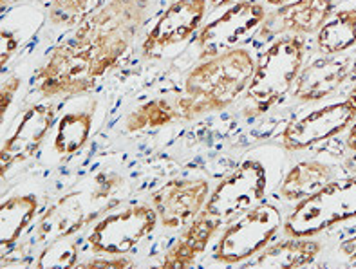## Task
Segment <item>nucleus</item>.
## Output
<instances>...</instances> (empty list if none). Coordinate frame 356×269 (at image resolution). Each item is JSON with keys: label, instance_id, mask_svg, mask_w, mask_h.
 Wrapping results in <instances>:
<instances>
[{"label": "nucleus", "instance_id": "412c9836", "mask_svg": "<svg viewBox=\"0 0 356 269\" xmlns=\"http://www.w3.org/2000/svg\"><path fill=\"white\" fill-rule=\"evenodd\" d=\"M318 51L327 56L343 53L356 45V11L342 9L331 15L330 20L316 33Z\"/></svg>", "mask_w": 356, "mask_h": 269}, {"label": "nucleus", "instance_id": "72a5a7b5", "mask_svg": "<svg viewBox=\"0 0 356 269\" xmlns=\"http://www.w3.org/2000/svg\"><path fill=\"white\" fill-rule=\"evenodd\" d=\"M349 98H351L353 101H355V104H356V81H355V83H353L351 90H349Z\"/></svg>", "mask_w": 356, "mask_h": 269}, {"label": "nucleus", "instance_id": "7ed1b4c3", "mask_svg": "<svg viewBox=\"0 0 356 269\" xmlns=\"http://www.w3.org/2000/svg\"><path fill=\"white\" fill-rule=\"evenodd\" d=\"M125 186L122 175L99 172L89 188L72 190L47 208L36 226L40 243H53L78 234L99 215L118 206V193Z\"/></svg>", "mask_w": 356, "mask_h": 269}, {"label": "nucleus", "instance_id": "1a4fd4ad", "mask_svg": "<svg viewBox=\"0 0 356 269\" xmlns=\"http://www.w3.org/2000/svg\"><path fill=\"white\" fill-rule=\"evenodd\" d=\"M266 168L255 159H248L232 175L217 184L208 197L203 213L219 220H230L257 206L266 192Z\"/></svg>", "mask_w": 356, "mask_h": 269}, {"label": "nucleus", "instance_id": "7c9ffc66", "mask_svg": "<svg viewBox=\"0 0 356 269\" xmlns=\"http://www.w3.org/2000/svg\"><path fill=\"white\" fill-rule=\"evenodd\" d=\"M346 166H348V170L351 172V175H356V152H355V156L349 157L348 163H346Z\"/></svg>", "mask_w": 356, "mask_h": 269}, {"label": "nucleus", "instance_id": "20e7f679", "mask_svg": "<svg viewBox=\"0 0 356 269\" xmlns=\"http://www.w3.org/2000/svg\"><path fill=\"white\" fill-rule=\"evenodd\" d=\"M304 60V42L297 36H284L270 45L255 65L246 95L255 105L253 114L266 113L288 95L298 78Z\"/></svg>", "mask_w": 356, "mask_h": 269}, {"label": "nucleus", "instance_id": "423d86ee", "mask_svg": "<svg viewBox=\"0 0 356 269\" xmlns=\"http://www.w3.org/2000/svg\"><path fill=\"white\" fill-rule=\"evenodd\" d=\"M282 226V215L273 204H257L241 213L221 235L213 259L221 264H239L268 247Z\"/></svg>", "mask_w": 356, "mask_h": 269}, {"label": "nucleus", "instance_id": "473e14b6", "mask_svg": "<svg viewBox=\"0 0 356 269\" xmlns=\"http://www.w3.org/2000/svg\"><path fill=\"white\" fill-rule=\"evenodd\" d=\"M210 2H212L213 6H217V8H219V6H225V4H228V2H234V0H210Z\"/></svg>", "mask_w": 356, "mask_h": 269}, {"label": "nucleus", "instance_id": "6e6552de", "mask_svg": "<svg viewBox=\"0 0 356 269\" xmlns=\"http://www.w3.org/2000/svg\"><path fill=\"white\" fill-rule=\"evenodd\" d=\"M158 211L149 204H129L99 219L87 237L90 250L104 255H125L158 226Z\"/></svg>", "mask_w": 356, "mask_h": 269}, {"label": "nucleus", "instance_id": "dca6fc26", "mask_svg": "<svg viewBox=\"0 0 356 269\" xmlns=\"http://www.w3.org/2000/svg\"><path fill=\"white\" fill-rule=\"evenodd\" d=\"M349 69H351L349 60L327 58V56L315 60L304 71L298 72L293 96L304 104L321 101L342 85L349 76Z\"/></svg>", "mask_w": 356, "mask_h": 269}, {"label": "nucleus", "instance_id": "6ab92c4d", "mask_svg": "<svg viewBox=\"0 0 356 269\" xmlns=\"http://www.w3.org/2000/svg\"><path fill=\"white\" fill-rule=\"evenodd\" d=\"M331 183V168L321 161H300L288 172L280 193L286 201H306Z\"/></svg>", "mask_w": 356, "mask_h": 269}, {"label": "nucleus", "instance_id": "f704fd0d", "mask_svg": "<svg viewBox=\"0 0 356 269\" xmlns=\"http://www.w3.org/2000/svg\"><path fill=\"white\" fill-rule=\"evenodd\" d=\"M17 2H20V0H2V4H17Z\"/></svg>", "mask_w": 356, "mask_h": 269}, {"label": "nucleus", "instance_id": "0eeeda50", "mask_svg": "<svg viewBox=\"0 0 356 269\" xmlns=\"http://www.w3.org/2000/svg\"><path fill=\"white\" fill-rule=\"evenodd\" d=\"M348 219H356V175L330 183L306 199L289 215L284 229L291 237H309Z\"/></svg>", "mask_w": 356, "mask_h": 269}, {"label": "nucleus", "instance_id": "39448f33", "mask_svg": "<svg viewBox=\"0 0 356 269\" xmlns=\"http://www.w3.org/2000/svg\"><path fill=\"white\" fill-rule=\"evenodd\" d=\"M96 80L92 54L74 36L56 45L35 72L36 90L45 98L86 95L95 89Z\"/></svg>", "mask_w": 356, "mask_h": 269}, {"label": "nucleus", "instance_id": "cd10ccee", "mask_svg": "<svg viewBox=\"0 0 356 269\" xmlns=\"http://www.w3.org/2000/svg\"><path fill=\"white\" fill-rule=\"evenodd\" d=\"M0 38H2V54H0V58H2V65H6L8 60L15 54V51L18 49V40L17 36L11 31H8V29H2Z\"/></svg>", "mask_w": 356, "mask_h": 269}, {"label": "nucleus", "instance_id": "f03ea898", "mask_svg": "<svg viewBox=\"0 0 356 269\" xmlns=\"http://www.w3.org/2000/svg\"><path fill=\"white\" fill-rule=\"evenodd\" d=\"M149 13V0H108L78 27L76 38L95 60L96 76L113 69L134 42Z\"/></svg>", "mask_w": 356, "mask_h": 269}, {"label": "nucleus", "instance_id": "a211bd4d", "mask_svg": "<svg viewBox=\"0 0 356 269\" xmlns=\"http://www.w3.org/2000/svg\"><path fill=\"white\" fill-rule=\"evenodd\" d=\"M322 250V244L313 238L295 237L280 241L270 247H264L252 268L259 269H297L309 266Z\"/></svg>", "mask_w": 356, "mask_h": 269}, {"label": "nucleus", "instance_id": "bb28decb", "mask_svg": "<svg viewBox=\"0 0 356 269\" xmlns=\"http://www.w3.org/2000/svg\"><path fill=\"white\" fill-rule=\"evenodd\" d=\"M132 261L129 259H95V261H89L86 264H81L80 268L83 269H123V268H131Z\"/></svg>", "mask_w": 356, "mask_h": 269}, {"label": "nucleus", "instance_id": "ddd939ff", "mask_svg": "<svg viewBox=\"0 0 356 269\" xmlns=\"http://www.w3.org/2000/svg\"><path fill=\"white\" fill-rule=\"evenodd\" d=\"M210 197V184L204 179H174L152 195L159 222L168 229L190 225L203 211Z\"/></svg>", "mask_w": 356, "mask_h": 269}, {"label": "nucleus", "instance_id": "9d476101", "mask_svg": "<svg viewBox=\"0 0 356 269\" xmlns=\"http://www.w3.org/2000/svg\"><path fill=\"white\" fill-rule=\"evenodd\" d=\"M266 18L264 6L253 0H241L226 13L212 20L199 31L195 45L201 58H212L217 54L235 49V45L248 38Z\"/></svg>", "mask_w": 356, "mask_h": 269}, {"label": "nucleus", "instance_id": "393cba45", "mask_svg": "<svg viewBox=\"0 0 356 269\" xmlns=\"http://www.w3.org/2000/svg\"><path fill=\"white\" fill-rule=\"evenodd\" d=\"M78 262L76 244L67 243V238H58L42 250L36 259V268L40 269H71Z\"/></svg>", "mask_w": 356, "mask_h": 269}, {"label": "nucleus", "instance_id": "aec40b11", "mask_svg": "<svg viewBox=\"0 0 356 269\" xmlns=\"http://www.w3.org/2000/svg\"><path fill=\"white\" fill-rule=\"evenodd\" d=\"M38 211V197L33 193L13 195L6 199L0 206V244L2 250H9L17 243L26 228L31 225Z\"/></svg>", "mask_w": 356, "mask_h": 269}, {"label": "nucleus", "instance_id": "4be33fe9", "mask_svg": "<svg viewBox=\"0 0 356 269\" xmlns=\"http://www.w3.org/2000/svg\"><path fill=\"white\" fill-rule=\"evenodd\" d=\"M90 129H92V114L90 113L65 114L58 122V129L54 136L56 154L65 157L78 152L81 147H86Z\"/></svg>", "mask_w": 356, "mask_h": 269}, {"label": "nucleus", "instance_id": "b1692460", "mask_svg": "<svg viewBox=\"0 0 356 269\" xmlns=\"http://www.w3.org/2000/svg\"><path fill=\"white\" fill-rule=\"evenodd\" d=\"M104 4L105 0H53L49 18L56 26H80Z\"/></svg>", "mask_w": 356, "mask_h": 269}, {"label": "nucleus", "instance_id": "c756f323", "mask_svg": "<svg viewBox=\"0 0 356 269\" xmlns=\"http://www.w3.org/2000/svg\"><path fill=\"white\" fill-rule=\"evenodd\" d=\"M348 147L351 148L353 152H356V120L349 127V134H348Z\"/></svg>", "mask_w": 356, "mask_h": 269}, {"label": "nucleus", "instance_id": "9b49d317", "mask_svg": "<svg viewBox=\"0 0 356 269\" xmlns=\"http://www.w3.org/2000/svg\"><path fill=\"white\" fill-rule=\"evenodd\" d=\"M355 120L356 104L348 96L343 101L325 105L289 123L280 136V141L289 152L306 150L313 145L327 141L340 132L348 131Z\"/></svg>", "mask_w": 356, "mask_h": 269}, {"label": "nucleus", "instance_id": "5701e85b", "mask_svg": "<svg viewBox=\"0 0 356 269\" xmlns=\"http://www.w3.org/2000/svg\"><path fill=\"white\" fill-rule=\"evenodd\" d=\"M181 120L179 111L167 99H150L132 111L125 122L127 132H143L161 129V127Z\"/></svg>", "mask_w": 356, "mask_h": 269}, {"label": "nucleus", "instance_id": "2eb2a0df", "mask_svg": "<svg viewBox=\"0 0 356 269\" xmlns=\"http://www.w3.org/2000/svg\"><path fill=\"white\" fill-rule=\"evenodd\" d=\"M333 0H293L280 6L262 22V36H275L280 33L309 35L318 33L333 15Z\"/></svg>", "mask_w": 356, "mask_h": 269}, {"label": "nucleus", "instance_id": "c85d7f7f", "mask_svg": "<svg viewBox=\"0 0 356 269\" xmlns=\"http://www.w3.org/2000/svg\"><path fill=\"white\" fill-rule=\"evenodd\" d=\"M343 252L349 256V266H356V237L343 244Z\"/></svg>", "mask_w": 356, "mask_h": 269}, {"label": "nucleus", "instance_id": "f3484780", "mask_svg": "<svg viewBox=\"0 0 356 269\" xmlns=\"http://www.w3.org/2000/svg\"><path fill=\"white\" fill-rule=\"evenodd\" d=\"M222 220L216 219L207 213H199L188 228L185 229V234H181L176 243L168 247V252L165 253L161 262L163 269H186L190 266H194L199 256L203 255L207 246L210 244L213 235L217 234V229L221 228Z\"/></svg>", "mask_w": 356, "mask_h": 269}, {"label": "nucleus", "instance_id": "f8f14e48", "mask_svg": "<svg viewBox=\"0 0 356 269\" xmlns=\"http://www.w3.org/2000/svg\"><path fill=\"white\" fill-rule=\"evenodd\" d=\"M204 15L207 0H174L145 36L141 44L143 56L154 58L165 47L188 40L201 27Z\"/></svg>", "mask_w": 356, "mask_h": 269}, {"label": "nucleus", "instance_id": "4468645a", "mask_svg": "<svg viewBox=\"0 0 356 269\" xmlns=\"http://www.w3.org/2000/svg\"><path fill=\"white\" fill-rule=\"evenodd\" d=\"M56 107L53 104H36L27 108L15 132L6 139L0 154V174L6 175L11 166L27 161L38 152L44 139L54 125Z\"/></svg>", "mask_w": 356, "mask_h": 269}, {"label": "nucleus", "instance_id": "a878e982", "mask_svg": "<svg viewBox=\"0 0 356 269\" xmlns=\"http://www.w3.org/2000/svg\"><path fill=\"white\" fill-rule=\"evenodd\" d=\"M22 85V78L20 76H9L8 80L2 83V89H0V116L4 117L8 113V107L13 101L15 95L18 92Z\"/></svg>", "mask_w": 356, "mask_h": 269}, {"label": "nucleus", "instance_id": "f257e3e1", "mask_svg": "<svg viewBox=\"0 0 356 269\" xmlns=\"http://www.w3.org/2000/svg\"><path fill=\"white\" fill-rule=\"evenodd\" d=\"M255 72L252 53L243 47L204 60L188 72L185 95L177 99L181 120H194L222 111L248 89Z\"/></svg>", "mask_w": 356, "mask_h": 269}, {"label": "nucleus", "instance_id": "2f4dec72", "mask_svg": "<svg viewBox=\"0 0 356 269\" xmlns=\"http://www.w3.org/2000/svg\"><path fill=\"white\" fill-rule=\"evenodd\" d=\"M264 2H268L270 6H284L289 4V2H293V0H264Z\"/></svg>", "mask_w": 356, "mask_h": 269}]
</instances>
